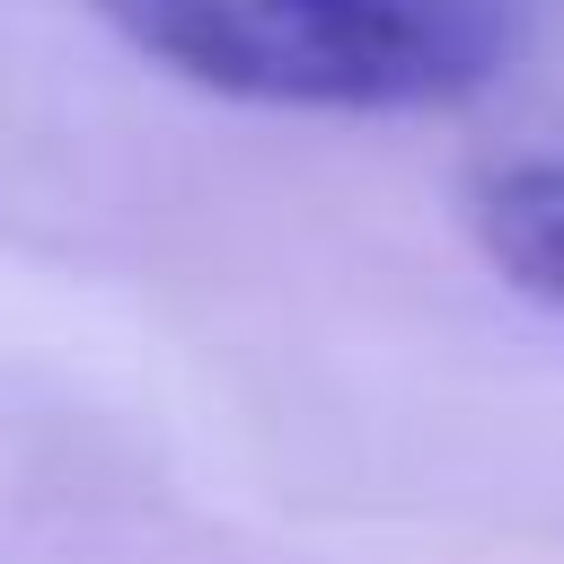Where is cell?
Returning <instances> with one entry per match:
<instances>
[{"label": "cell", "instance_id": "7a4b0ae2", "mask_svg": "<svg viewBox=\"0 0 564 564\" xmlns=\"http://www.w3.org/2000/svg\"><path fill=\"white\" fill-rule=\"evenodd\" d=\"M467 238L520 300L564 308V159L494 167L467 194Z\"/></svg>", "mask_w": 564, "mask_h": 564}, {"label": "cell", "instance_id": "6da1fadb", "mask_svg": "<svg viewBox=\"0 0 564 564\" xmlns=\"http://www.w3.org/2000/svg\"><path fill=\"white\" fill-rule=\"evenodd\" d=\"M185 88L291 115H432L502 79V0H79Z\"/></svg>", "mask_w": 564, "mask_h": 564}]
</instances>
